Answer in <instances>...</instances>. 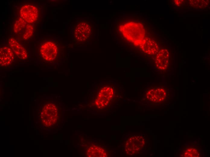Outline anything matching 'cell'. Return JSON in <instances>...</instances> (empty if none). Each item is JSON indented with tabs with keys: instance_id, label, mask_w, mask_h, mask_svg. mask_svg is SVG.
Segmentation results:
<instances>
[{
	"instance_id": "obj_1",
	"label": "cell",
	"mask_w": 210,
	"mask_h": 157,
	"mask_svg": "<svg viewBox=\"0 0 210 157\" xmlns=\"http://www.w3.org/2000/svg\"><path fill=\"white\" fill-rule=\"evenodd\" d=\"M119 30L124 38L136 46H140L145 38V31L141 23L129 22L120 26Z\"/></svg>"
},
{
	"instance_id": "obj_2",
	"label": "cell",
	"mask_w": 210,
	"mask_h": 157,
	"mask_svg": "<svg viewBox=\"0 0 210 157\" xmlns=\"http://www.w3.org/2000/svg\"><path fill=\"white\" fill-rule=\"evenodd\" d=\"M74 40L80 43H84L89 40L92 33L91 23L88 20L78 21L73 25Z\"/></svg>"
},
{
	"instance_id": "obj_3",
	"label": "cell",
	"mask_w": 210,
	"mask_h": 157,
	"mask_svg": "<svg viewBox=\"0 0 210 157\" xmlns=\"http://www.w3.org/2000/svg\"><path fill=\"white\" fill-rule=\"evenodd\" d=\"M34 31L33 26L26 22L21 18L16 19L14 25V32L19 39L27 40L32 36Z\"/></svg>"
},
{
	"instance_id": "obj_4",
	"label": "cell",
	"mask_w": 210,
	"mask_h": 157,
	"mask_svg": "<svg viewBox=\"0 0 210 157\" xmlns=\"http://www.w3.org/2000/svg\"><path fill=\"white\" fill-rule=\"evenodd\" d=\"M39 52L45 61L52 62L58 56V48L57 43L53 41H46L40 45Z\"/></svg>"
},
{
	"instance_id": "obj_5",
	"label": "cell",
	"mask_w": 210,
	"mask_h": 157,
	"mask_svg": "<svg viewBox=\"0 0 210 157\" xmlns=\"http://www.w3.org/2000/svg\"><path fill=\"white\" fill-rule=\"evenodd\" d=\"M145 139L140 136H133L128 138L125 144V152L129 155L138 153L144 146Z\"/></svg>"
},
{
	"instance_id": "obj_6",
	"label": "cell",
	"mask_w": 210,
	"mask_h": 157,
	"mask_svg": "<svg viewBox=\"0 0 210 157\" xmlns=\"http://www.w3.org/2000/svg\"><path fill=\"white\" fill-rule=\"evenodd\" d=\"M39 10L37 6L31 5H25L20 9V17L27 23L31 24L37 20Z\"/></svg>"
},
{
	"instance_id": "obj_7",
	"label": "cell",
	"mask_w": 210,
	"mask_h": 157,
	"mask_svg": "<svg viewBox=\"0 0 210 157\" xmlns=\"http://www.w3.org/2000/svg\"><path fill=\"white\" fill-rule=\"evenodd\" d=\"M113 93V90L110 87L102 88L100 91L95 101L97 107L102 109L106 106L112 98Z\"/></svg>"
},
{
	"instance_id": "obj_8",
	"label": "cell",
	"mask_w": 210,
	"mask_h": 157,
	"mask_svg": "<svg viewBox=\"0 0 210 157\" xmlns=\"http://www.w3.org/2000/svg\"><path fill=\"white\" fill-rule=\"evenodd\" d=\"M14 53L9 47L2 46L0 48V68H4L10 65L14 59Z\"/></svg>"
},
{
	"instance_id": "obj_9",
	"label": "cell",
	"mask_w": 210,
	"mask_h": 157,
	"mask_svg": "<svg viewBox=\"0 0 210 157\" xmlns=\"http://www.w3.org/2000/svg\"><path fill=\"white\" fill-rule=\"evenodd\" d=\"M8 46L13 51L14 54L22 60L27 59L28 54L24 47L14 38L11 37L7 41Z\"/></svg>"
},
{
	"instance_id": "obj_10",
	"label": "cell",
	"mask_w": 210,
	"mask_h": 157,
	"mask_svg": "<svg viewBox=\"0 0 210 157\" xmlns=\"http://www.w3.org/2000/svg\"><path fill=\"white\" fill-rule=\"evenodd\" d=\"M140 46L143 52L150 55H154L159 51L157 43L154 40L148 37L144 38Z\"/></svg>"
},
{
	"instance_id": "obj_11",
	"label": "cell",
	"mask_w": 210,
	"mask_h": 157,
	"mask_svg": "<svg viewBox=\"0 0 210 157\" xmlns=\"http://www.w3.org/2000/svg\"><path fill=\"white\" fill-rule=\"evenodd\" d=\"M169 53L166 49H163L158 51L155 59L157 67L161 70H164L168 67L169 63Z\"/></svg>"
},
{
	"instance_id": "obj_12",
	"label": "cell",
	"mask_w": 210,
	"mask_h": 157,
	"mask_svg": "<svg viewBox=\"0 0 210 157\" xmlns=\"http://www.w3.org/2000/svg\"><path fill=\"white\" fill-rule=\"evenodd\" d=\"M166 96V93L164 89L156 88L149 90L146 93V98L150 101L157 103L164 100Z\"/></svg>"
},
{
	"instance_id": "obj_13",
	"label": "cell",
	"mask_w": 210,
	"mask_h": 157,
	"mask_svg": "<svg viewBox=\"0 0 210 157\" xmlns=\"http://www.w3.org/2000/svg\"><path fill=\"white\" fill-rule=\"evenodd\" d=\"M86 155L88 157H106L107 156L104 149L95 145H91L88 148Z\"/></svg>"
},
{
	"instance_id": "obj_14",
	"label": "cell",
	"mask_w": 210,
	"mask_h": 157,
	"mask_svg": "<svg viewBox=\"0 0 210 157\" xmlns=\"http://www.w3.org/2000/svg\"><path fill=\"white\" fill-rule=\"evenodd\" d=\"M199 150L193 147H188L183 150L181 156L185 157H197L200 156Z\"/></svg>"
},
{
	"instance_id": "obj_15",
	"label": "cell",
	"mask_w": 210,
	"mask_h": 157,
	"mask_svg": "<svg viewBox=\"0 0 210 157\" xmlns=\"http://www.w3.org/2000/svg\"><path fill=\"white\" fill-rule=\"evenodd\" d=\"M189 4L192 7L201 8L206 7L208 5V2L205 0H190Z\"/></svg>"
},
{
	"instance_id": "obj_16",
	"label": "cell",
	"mask_w": 210,
	"mask_h": 157,
	"mask_svg": "<svg viewBox=\"0 0 210 157\" xmlns=\"http://www.w3.org/2000/svg\"><path fill=\"white\" fill-rule=\"evenodd\" d=\"M174 1L175 4L177 5H181L183 2L182 0H174Z\"/></svg>"
}]
</instances>
